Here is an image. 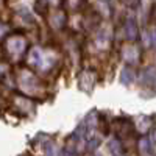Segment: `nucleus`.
<instances>
[{
	"instance_id": "nucleus-1",
	"label": "nucleus",
	"mask_w": 156,
	"mask_h": 156,
	"mask_svg": "<svg viewBox=\"0 0 156 156\" xmlns=\"http://www.w3.org/2000/svg\"><path fill=\"white\" fill-rule=\"evenodd\" d=\"M28 61H30V64H33V66L37 67V69H45V67L48 66L44 51L39 48V47H34V48L30 50V53H28Z\"/></svg>"
},
{
	"instance_id": "nucleus-2",
	"label": "nucleus",
	"mask_w": 156,
	"mask_h": 156,
	"mask_svg": "<svg viewBox=\"0 0 156 156\" xmlns=\"http://www.w3.org/2000/svg\"><path fill=\"white\" fill-rule=\"evenodd\" d=\"M6 47H8V50L11 51L12 55H20L22 51L25 50V47H27V41L22 39V37H19V36H14V37H11L8 41Z\"/></svg>"
},
{
	"instance_id": "nucleus-3",
	"label": "nucleus",
	"mask_w": 156,
	"mask_h": 156,
	"mask_svg": "<svg viewBox=\"0 0 156 156\" xmlns=\"http://www.w3.org/2000/svg\"><path fill=\"white\" fill-rule=\"evenodd\" d=\"M123 33H125V37L129 39V41H134L137 39V34H139V30H137V25L133 19H128L123 25Z\"/></svg>"
},
{
	"instance_id": "nucleus-4",
	"label": "nucleus",
	"mask_w": 156,
	"mask_h": 156,
	"mask_svg": "<svg viewBox=\"0 0 156 156\" xmlns=\"http://www.w3.org/2000/svg\"><path fill=\"white\" fill-rule=\"evenodd\" d=\"M122 55H123V59H125L126 62H131V64H133V62H136V61L139 59L140 51H139V48L134 47V45H128V47L123 48Z\"/></svg>"
},
{
	"instance_id": "nucleus-5",
	"label": "nucleus",
	"mask_w": 156,
	"mask_h": 156,
	"mask_svg": "<svg viewBox=\"0 0 156 156\" xmlns=\"http://www.w3.org/2000/svg\"><path fill=\"white\" fill-rule=\"evenodd\" d=\"M133 131V125L129 120H117L115 122V133L119 136H128L129 133Z\"/></svg>"
},
{
	"instance_id": "nucleus-6",
	"label": "nucleus",
	"mask_w": 156,
	"mask_h": 156,
	"mask_svg": "<svg viewBox=\"0 0 156 156\" xmlns=\"http://www.w3.org/2000/svg\"><path fill=\"white\" fill-rule=\"evenodd\" d=\"M142 83L144 84L156 83V67H147L144 72H142Z\"/></svg>"
},
{
	"instance_id": "nucleus-7",
	"label": "nucleus",
	"mask_w": 156,
	"mask_h": 156,
	"mask_svg": "<svg viewBox=\"0 0 156 156\" xmlns=\"http://www.w3.org/2000/svg\"><path fill=\"white\" fill-rule=\"evenodd\" d=\"M134 78H136V75H134V70L131 67H125L120 72V83L122 84H131L134 81Z\"/></svg>"
},
{
	"instance_id": "nucleus-8",
	"label": "nucleus",
	"mask_w": 156,
	"mask_h": 156,
	"mask_svg": "<svg viewBox=\"0 0 156 156\" xmlns=\"http://www.w3.org/2000/svg\"><path fill=\"white\" fill-rule=\"evenodd\" d=\"M81 76H83V78H86V81H84V80H80V86H81V89L89 90L90 87H92V84H94V76L90 75L89 72H83V73H81Z\"/></svg>"
},
{
	"instance_id": "nucleus-9",
	"label": "nucleus",
	"mask_w": 156,
	"mask_h": 156,
	"mask_svg": "<svg viewBox=\"0 0 156 156\" xmlns=\"http://www.w3.org/2000/svg\"><path fill=\"white\" fill-rule=\"evenodd\" d=\"M109 151L114 154V156H120L122 154V151H123V148H122V144L119 142V139H112V140H109Z\"/></svg>"
},
{
	"instance_id": "nucleus-10",
	"label": "nucleus",
	"mask_w": 156,
	"mask_h": 156,
	"mask_svg": "<svg viewBox=\"0 0 156 156\" xmlns=\"http://www.w3.org/2000/svg\"><path fill=\"white\" fill-rule=\"evenodd\" d=\"M150 140L147 139V137H142L140 140H139V151L142 153V154H148L150 153Z\"/></svg>"
},
{
	"instance_id": "nucleus-11",
	"label": "nucleus",
	"mask_w": 156,
	"mask_h": 156,
	"mask_svg": "<svg viewBox=\"0 0 156 156\" xmlns=\"http://www.w3.org/2000/svg\"><path fill=\"white\" fill-rule=\"evenodd\" d=\"M98 145H100V139L98 137H90L86 144V150L87 151H95L98 148Z\"/></svg>"
},
{
	"instance_id": "nucleus-12",
	"label": "nucleus",
	"mask_w": 156,
	"mask_h": 156,
	"mask_svg": "<svg viewBox=\"0 0 156 156\" xmlns=\"http://www.w3.org/2000/svg\"><path fill=\"white\" fill-rule=\"evenodd\" d=\"M140 122H139V129H140V131H147V129H148V126H150V119H148V117H140V119H139Z\"/></svg>"
},
{
	"instance_id": "nucleus-13",
	"label": "nucleus",
	"mask_w": 156,
	"mask_h": 156,
	"mask_svg": "<svg viewBox=\"0 0 156 156\" xmlns=\"http://www.w3.org/2000/svg\"><path fill=\"white\" fill-rule=\"evenodd\" d=\"M45 153H47V156H55V154H56L55 145H53V144H47V145H45Z\"/></svg>"
},
{
	"instance_id": "nucleus-14",
	"label": "nucleus",
	"mask_w": 156,
	"mask_h": 156,
	"mask_svg": "<svg viewBox=\"0 0 156 156\" xmlns=\"http://www.w3.org/2000/svg\"><path fill=\"white\" fill-rule=\"evenodd\" d=\"M122 2H123L126 6H129V8H136V6L139 5V0H122Z\"/></svg>"
},
{
	"instance_id": "nucleus-15",
	"label": "nucleus",
	"mask_w": 156,
	"mask_h": 156,
	"mask_svg": "<svg viewBox=\"0 0 156 156\" xmlns=\"http://www.w3.org/2000/svg\"><path fill=\"white\" fill-rule=\"evenodd\" d=\"M150 144H153V145H156V129H153L151 131V134H150Z\"/></svg>"
},
{
	"instance_id": "nucleus-16",
	"label": "nucleus",
	"mask_w": 156,
	"mask_h": 156,
	"mask_svg": "<svg viewBox=\"0 0 156 156\" xmlns=\"http://www.w3.org/2000/svg\"><path fill=\"white\" fill-rule=\"evenodd\" d=\"M6 31H8V27H6V25H2V23H0V36H3Z\"/></svg>"
},
{
	"instance_id": "nucleus-17",
	"label": "nucleus",
	"mask_w": 156,
	"mask_h": 156,
	"mask_svg": "<svg viewBox=\"0 0 156 156\" xmlns=\"http://www.w3.org/2000/svg\"><path fill=\"white\" fill-rule=\"evenodd\" d=\"M150 17H151V20H153V22H156V5H154V6H153V9H151Z\"/></svg>"
},
{
	"instance_id": "nucleus-18",
	"label": "nucleus",
	"mask_w": 156,
	"mask_h": 156,
	"mask_svg": "<svg viewBox=\"0 0 156 156\" xmlns=\"http://www.w3.org/2000/svg\"><path fill=\"white\" fill-rule=\"evenodd\" d=\"M150 36H151V42H153V44L156 45V30H154V31H153V33H151Z\"/></svg>"
},
{
	"instance_id": "nucleus-19",
	"label": "nucleus",
	"mask_w": 156,
	"mask_h": 156,
	"mask_svg": "<svg viewBox=\"0 0 156 156\" xmlns=\"http://www.w3.org/2000/svg\"><path fill=\"white\" fill-rule=\"evenodd\" d=\"M2 72H3V67H2V66H0V73H2Z\"/></svg>"
},
{
	"instance_id": "nucleus-20",
	"label": "nucleus",
	"mask_w": 156,
	"mask_h": 156,
	"mask_svg": "<svg viewBox=\"0 0 156 156\" xmlns=\"http://www.w3.org/2000/svg\"><path fill=\"white\" fill-rule=\"evenodd\" d=\"M95 156H98V154H95Z\"/></svg>"
}]
</instances>
